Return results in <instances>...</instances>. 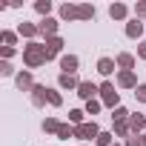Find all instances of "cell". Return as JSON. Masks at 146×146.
Listing matches in <instances>:
<instances>
[{
  "label": "cell",
  "mask_w": 146,
  "mask_h": 146,
  "mask_svg": "<svg viewBox=\"0 0 146 146\" xmlns=\"http://www.w3.org/2000/svg\"><path fill=\"white\" fill-rule=\"evenodd\" d=\"M23 63H26L29 69H37V66L49 63V54H46V46H43V43H37V40L26 43V46H23Z\"/></svg>",
  "instance_id": "cell-1"
},
{
  "label": "cell",
  "mask_w": 146,
  "mask_h": 146,
  "mask_svg": "<svg viewBox=\"0 0 146 146\" xmlns=\"http://www.w3.org/2000/svg\"><path fill=\"white\" fill-rule=\"evenodd\" d=\"M100 103H103V106H109L112 112L120 106V92H115V83H109V80H106V83H100Z\"/></svg>",
  "instance_id": "cell-2"
},
{
  "label": "cell",
  "mask_w": 146,
  "mask_h": 146,
  "mask_svg": "<svg viewBox=\"0 0 146 146\" xmlns=\"http://www.w3.org/2000/svg\"><path fill=\"white\" fill-rule=\"evenodd\" d=\"M98 135H100V129H98L95 120H86V123L75 126V137L78 140H98Z\"/></svg>",
  "instance_id": "cell-3"
},
{
  "label": "cell",
  "mask_w": 146,
  "mask_h": 146,
  "mask_svg": "<svg viewBox=\"0 0 146 146\" xmlns=\"http://www.w3.org/2000/svg\"><path fill=\"white\" fill-rule=\"evenodd\" d=\"M15 83H17V89L20 92H32L37 83H35V78H32V69H23V72H17L15 75Z\"/></svg>",
  "instance_id": "cell-4"
},
{
  "label": "cell",
  "mask_w": 146,
  "mask_h": 146,
  "mask_svg": "<svg viewBox=\"0 0 146 146\" xmlns=\"http://www.w3.org/2000/svg\"><path fill=\"white\" fill-rule=\"evenodd\" d=\"M60 20H80V3H63L57 9Z\"/></svg>",
  "instance_id": "cell-5"
},
{
  "label": "cell",
  "mask_w": 146,
  "mask_h": 146,
  "mask_svg": "<svg viewBox=\"0 0 146 146\" xmlns=\"http://www.w3.org/2000/svg\"><path fill=\"white\" fill-rule=\"evenodd\" d=\"M57 26H60V23H57L54 17H43V20L37 23V29H40V35H43L46 40H49V37H57Z\"/></svg>",
  "instance_id": "cell-6"
},
{
  "label": "cell",
  "mask_w": 146,
  "mask_h": 146,
  "mask_svg": "<svg viewBox=\"0 0 146 146\" xmlns=\"http://www.w3.org/2000/svg\"><path fill=\"white\" fill-rule=\"evenodd\" d=\"M78 66H80L78 54H60V69H63V75H75Z\"/></svg>",
  "instance_id": "cell-7"
},
{
  "label": "cell",
  "mask_w": 146,
  "mask_h": 146,
  "mask_svg": "<svg viewBox=\"0 0 146 146\" xmlns=\"http://www.w3.org/2000/svg\"><path fill=\"white\" fill-rule=\"evenodd\" d=\"M78 95H80L83 100H95V95H100V86H95L92 80H80V86H78Z\"/></svg>",
  "instance_id": "cell-8"
},
{
  "label": "cell",
  "mask_w": 146,
  "mask_h": 146,
  "mask_svg": "<svg viewBox=\"0 0 146 146\" xmlns=\"http://www.w3.org/2000/svg\"><path fill=\"white\" fill-rule=\"evenodd\" d=\"M32 103H35V106H46V103H49V86L37 83V86L32 89Z\"/></svg>",
  "instance_id": "cell-9"
},
{
  "label": "cell",
  "mask_w": 146,
  "mask_h": 146,
  "mask_svg": "<svg viewBox=\"0 0 146 146\" xmlns=\"http://www.w3.org/2000/svg\"><path fill=\"white\" fill-rule=\"evenodd\" d=\"M117 86H120V89H137L140 83H137V78H135V72H120V75H117Z\"/></svg>",
  "instance_id": "cell-10"
},
{
  "label": "cell",
  "mask_w": 146,
  "mask_h": 146,
  "mask_svg": "<svg viewBox=\"0 0 146 146\" xmlns=\"http://www.w3.org/2000/svg\"><path fill=\"white\" fill-rule=\"evenodd\" d=\"M43 46H46V54H49V60H52V57H57V54L63 52V37H49Z\"/></svg>",
  "instance_id": "cell-11"
},
{
  "label": "cell",
  "mask_w": 146,
  "mask_h": 146,
  "mask_svg": "<svg viewBox=\"0 0 146 146\" xmlns=\"http://www.w3.org/2000/svg\"><path fill=\"white\" fill-rule=\"evenodd\" d=\"M115 63H117V69H120V72H132V69H135V54L120 52V54L115 57Z\"/></svg>",
  "instance_id": "cell-12"
},
{
  "label": "cell",
  "mask_w": 146,
  "mask_h": 146,
  "mask_svg": "<svg viewBox=\"0 0 146 146\" xmlns=\"http://www.w3.org/2000/svg\"><path fill=\"white\" fill-rule=\"evenodd\" d=\"M129 129H132V135H140V132H146V115H132L129 117Z\"/></svg>",
  "instance_id": "cell-13"
},
{
  "label": "cell",
  "mask_w": 146,
  "mask_h": 146,
  "mask_svg": "<svg viewBox=\"0 0 146 146\" xmlns=\"http://www.w3.org/2000/svg\"><path fill=\"white\" fill-rule=\"evenodd\" d=\"M57 83H60V89H69V92H72V89L78 92V86H80V80H78L75 75H63V72H60V78H57Z\"/></svg>",
  "instance_id": "cell-14"
},
{
  "label": "cell",
  "mask_w": 146,
  "mask_h": 146,
  "mask_svg": "<svg viewBox=\"0 0 146 146\" xmlns=\"http://www.w3.org/2000/svg\"><path fill=\"white\" fill-rule=\"evenodd\" d=\"M115 69H117V63H115L112 57H100V60H98V72H100L103 78H109L112 72H115Z\"/></svg>",
  "instance_id": "cell-15"
},
{
  "label": "cell",
  "mask_w": 146,
  "mask_h": 146,
  "mask_svg": "<svg viewBox=\"0 0 146 146\" xmlns=\"http://www.w3.org/2000/svg\"><path fill=\"white\" fill-rule=\"evenodd\" d=\"M17 35H20V37H29V40H32V37H37V35H40V29H37L35 23H26V20H23V23L17 26Z\"/></svg>",
  "instance_id": "cell-16"
},
{
  "label": "cell",
  "mask_w": 146,
  "mask_h": 146,
  "mask_svg": "<svg viewBox=\"0 0 146 146\" xmlns=\"http://www.w3.org/2000/svg\"><path fill=\"white\" fill-rule=\"evenodd\" d=\"M140 35H143V23H140L137 17H135V20H129V23H126V37H132V40H137Z\"/></svg>",
  "instance_id": "cell-17"
},
{
  "label": "cell",
  "mask_w": 146,
  "mask_h": 146,
  "mask_svg": "<svg viewBox=\"0 0 146 146\" xmlns=\"http://www.w3.org/2000/svg\"><path fill=\"white\" fill-rule=\"evenodd\" d=\"M126 15H129V9H126L123 3H112V6H109V17H112V20H126Z\"/></svg>",
  "instance_id": "cell-18"
},
{
  "label": "cell",
  "mask_w": 146,
  "mask_h": 146,
  "mask_svg": "<svg viewBox=\"0 0 146 146\" xmlns=\"http://www.w3.org/2000/svg\"><path fill=\"white\" fill-rule=\"evenodd\" d=\"M60 126H63V123H60L57 117H46V120H43V132H46V135H57Z\"/></svg>",
  "instance_id": "cell-19"
},
{
  "label": "cell",
  "mask_w": 146,
  "mask_h": 146,
  "mask_svg": "<svg viewBox=\"0 0 146 146\" xmlns=\"http://www.w3.org/2000/svg\"><path fill=\"white\" fill-rule=\"evenodd\" d=\"M0 40H3V46H12V49H15V43H17V32L3 29V32H0Z\"/></svg>",
  "instance_id": "cell-20"
},
{
  "label": "cell",
  "mask_w": 146,
  "mask_h": 146,
  "mask_svg": "<svg viewBox=\"0 0 146 146\" xmlns=\"http://www.w3.org/2000/svg\"><path fill=\"white\" fill-rule=\"evenodd\" d=\"M129 117H132V112H129L126 106H117V109L112 112V120H115V123H120V120H129Z\"/></svg>",
  "instance_id": "cell-21"
},
{
  "label": "cell",
  "mask_w": 146,
  "mask_h": 146,
  "mask_svg": "<svg viewBox=\"0 0 146 146\" xmlns=\"http://www.w3.org/2000/svg\"><path fill=\"white\" fill-rule=\"evenodd\" d=\"M83 115H86L83 109H72V112H69V123H72V126H80V123H86V120H83Z\"/></svg>",
  "instance_id": "cell-22"
},
{
  "label": "cell",
  "mask_w": 146,
  "mask_h": 146,
  "mask_svg": "<svg viewBox=\"0 0 146 146\" xmlns=\"http://www.w3.org/2000/svg\"><path fill=\"white\" fill-rule=\"evenodd\" d=\"M35 12L43 15V17H49V12H52V0H37V3H35Z\"/></svg>",
  "instance_id": "cell-23"
},
{
  "label": "cell",
  "mask_w": 146,
  "mask_h": 146,
  "mask_svg": "<svg viewBox=\"0 0 146 146\" xmlns=\"http://www.w3.org/2000/svg\"><path fill=\"white\" fill-rule=\"evenodd\" d=\"M115 135H117V137H129V135H132V129H129V120H120V123H115Z\"/></svg>",
  "instance_id": "cell-24"
},
{
  "label": "cell",
  "mask_w": 146,
  "mask_h": 146,
  "mask_svg": "<svg viewBox=\"0 0 146 146\" xmlns=\"http://www.w3.org/2000/svg\"><path fill=\"white\" fill-rule=\"evenodd\" d=\"M57 137H60V140L75 137V126H72V123H63V126H60V132H57Z\"/></svg>",
  "instance_id": "cell-25"
},
{
  "label": "cell",
  "mask_w": 146,
  "mask_h": 146,
  "mask_svg": "<svg viewBox=\"0 0 146 146\" xmlns=\"http://www.w3.org/2000/svg\"><path fill=\"white\" fill-rule=\"evenodd\" d=\"M95 17V6L92 3H80V20H92Z\"/></svg>",
  "instance_id": "cell-26"
},
{
  "label": "cell",
  "mask_w": 146,
  "mask_h": 146,
  "mask_svg": "<svg viewBox=\"0 0 146 146\" xmlns=\"http://www.w3.org/2000/svg\"><path fill=\"white\" fill-rule=\"evenodd\" d=\"M112 137H115L112 132H100L98 140H95V146H112Z\"/></svg>",
  "instance_id": "cell-27"
},
{
  "label": "cell",
  "mask_w": 146,
  "mask_h": 146,
  "mask_svg": "<svg viewBox=\"0 0 146 146\" xmlns=\"http://www.w3.org/2000/svg\"><path fill=\"white\" fill-rule=\"evenodd\" d=\"M0 75H3V78H12V75H15V66H12L9 60H0Z\"/></svg>",
  "instance_id": "cell-28"
},
{
  "label": "cell",
  "mask_w": 146,
  "mask_h": 146,
  "mask_svg": "<svg viewBox=\"0 0 146 146\" xmlns=\"http://www.w3.org/2000/svg\"><path fill=\"white\" fill-rule=\"evenodd\" d=\"M103 109V103L100 100H86V115H98Z\"/></svg>",
  "instance_id": "cell-29"
},
{
  "label": "cell",
  "mask_w": 146,
  "mask_h": 146,
  "mask_svg": "<svg viewBox=\"0 0 146 146\" xmlns=\"http://www.w3.org/2000/svg\"><path fill=\"white\" fill-rule=\"evenodd\" d=\"M49 106H63V98H60V92L49 89Z\"/></svg>",
  "instance_id": "cell-30"
},
{
  "label": "cell",
  "mask_w": 146,
  "mask_h": 146,
  "mask_svg": "<svg viewBox=\"0 0 146 146\" xmlns=\"http://www.w3.org/2000/svg\"><path fill=\"white\" fill-rule=\"evenodd\" d=\"M135 17H137V20H143V17H146V0L135 3Z\"/></svg>",
  "instance_id": "cell-31"
},
{
  "label": "cell",
  "mask_w": 146,
  "mask_h": 146,
  "mask_svg": "<svg viewBox=\"0 0 146 146\" xmlns=\"http://www.w3.org/2000/svg\"><path fill=\"white\" fill-rule=\"evenodd\" d=\"M135 98H137L140 103H146V83H140V86L135 89Z\"/></svg>",
  "instance_id": "cell-32"
},
{
  "label": "cell",
  "mask_w": 146,
  "mask_h": 146,
  "mask_svg": "<svg viewBox=\"0 0 146 146\" xmlns=\"http://www.w3.org/2000/svg\"><path fill=\"white\" fill-rule=\"evenodd\" d=\"M15 52H17V49H12V46H3V49H0V54H3V60L15 57Z\"/></svg>",
  "instance_id": "cell-33"
},
{
  "label": "cell",
  "mask_w": 146,
  "mask_h": 146,
  "mask_svg": "<svg viewBox=\"0 0 146 146\" xmlns=\"http://www.w3.org/2000/svg\"><path fill=\"white\" fill-rule=\"evenodd\" d=\"M123 146H143V140L135 135V137H126V143H123Z\"/></svg>",
  "instance_id": "cell-34"
},
{
  "label": "cell",
  "mask_w": 146,
  "mask_h": 146,
  "mask_svg": "<svg viewBox=\"0 0 146 146\" xmlns=\"http://www.w3.org/2000/svg\"><path fill=\"white\" fill-rule=\"evenodd\" d=\"M137 57H140V60H146V40L137 46Z\"/></svg>",
  "instance_id": "cell-35"
},
{
  "label": "cell",
  "mask_w": 146,
  "mask_h": 146,
  "mask_svg": "<svg viewBox=\"0 0 146 146\" xmlns=\"http://www.w3.org/2000/svg\"><path fill=\"white\" fill-rule=\"evenodd\" d=\"M140 140H143V146H146V132H143V135H140Z\"/></svg>",
  "instance_id": "cell-36"
},
{
  "label": "cell",
  "mask_w": 146,
  "mask_h": 146,
  "mask_svg": "<svg viewBox=\"0 0 146 146\" xmlns=\"http://www.w3.org/2000/svg\"><path fill=\"white\" fill-rule=\"evenodd\" d=\"M80 146H89V143H80Z\"/></svg>",
  "instance_id": "cell-37"
},
{
  "label": "cell",
  "mask_w": 146,
  "mask_h": 146,
  "mask_svg": "<svg viewBox=\"0 0 146 146\" xmlns=\"http://www.w3.org/2000/svg\"><path fill=\"white\" fill-rule=\"evenodd\" d=\"M115 146H117V143H115Z\"/></svg>",
  "instance_id": "cell-38"
}]
</instances>
